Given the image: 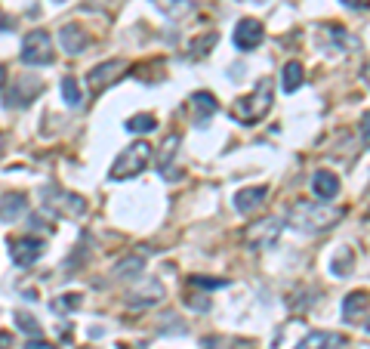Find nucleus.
<instances>
[{
	"label": "nucleus",
	"instance_id": "23",
	"mask_svg": "<svg viewBox=\"0 0 370 349\" xmlns=\"http://www.w3.org/2000/svg\"><path fill=\"white\" fill-rule=\"evenodd\" d=\"M12 321L19 325V331H25V334H31V337H41V325H37V319L35 315H28V312H12Z\"/></svg>",
	"mask_w": 370,
	"mask_h": 349
},
{
	"label": "nucleus",
	"instance_id": "28",
	"mask_svg": "<svg viewBox=\"0 0 370 349\" xmlns=\"http://www.w3.org/2000/svg\"><path fill=\"white\" fill-rule=\"evenodd\" d=\"M77 306H81V297H77V294L59 297V303H52V309H56V312H62V309H77Z\"/></svg>",
	"mask_w": 370,
	"mask_h": 349
},
{
	"label": "nucleus",
	"instance_id": "7",
	"mask_svg": "<svg viewBox=\"0 0 370 349\" xmlns=\"http://www.w3.org/2000/svg\"><path fill=\"white\" fill-rule=\"evenodd\" d=\"M43 254V241L37 238H10V260L16 263V266H31V263H37V256Z\"/></svg>",
	"mask_w": 370,
	"mask_h": 349
},
{
	"label": "nucleus",
	"instance_id": "29",
	"mask_svg": "<svg viewBox=\"0 0 370 349\" xmlns=\"http://www.w3.org/2000/svg\"><path fill=\"white\" fill-rule=\"evenodd\" d=\"M25 349H59V346L50 343V340H41V337H37V340H28V343H25Z\"/></svg>",
	"mask_w": 370,
	"mask_h": 349
},
{
	"label": "nucleus",
	"instance_id": "6",
	"mask_svg": "<svg viewBox=\"0 0 370 349\" xmlns=\"http://www.w3.org/2000/svg\"><path fill=\"white\" fill-rule=\"evenodd\" d=\"M262 37H266V31H262L260 19H241V22L235 25V35H231V41H235V47L241 50V53H250V50L260 47Z\"/></svg>",
	"mask_w": 370,
	"mask_h": 349
},
{
	"label": "nucleus",
	"instance_id": "34",
	"mask_svg": "<svg viewBox=\"0 0 370 349\" xmlns=\"http://www.w3.org/2000/svg\"><path fill=\"white\" fill-rule=\"evenodd\" d=\"M364 81L370 84V65H367V68H364Z\"/></svg>",
	"mask_w": 370,
	"mask_h": 349
},
{
	"label": "nucleus",
	"instance_id": "22",
	"mask_svg": "<svg viewBox=\"0 0 370 349\" xmlns=\"http://www.w3.org/2000/svg\"><path fill=\"white\" fill-rule=\"evenodd\" d=\"M176 146H179V133H170L167 142L161 146V155H157V167H161V170H167L170 161L176 158Z\"/></svg>",
	"mask_w": 370,
	"mask_h": 349
},
{
	"label": "nucleus",
	"instance_id": "1",
	"mask_svg": "<svg viewBox=\"0 0 370 349\" xmlns=\"http://www.w3.org/2000/svg\"><path fill=\"white\" fill-rule=\"evenodd\" d=\"M342 214L346 210L342 207H330V204H315V201H296L293 207L287 210V223L293 229H300V232H327V229H333L336 223L342 220Z\"/></svg>",
	"mask_w": 370,
	"mask_h": 349
},
{
	"label": "nucleus",
	"instance_id": "10",
	"mask_svg": "<svg viewBox=\"0 0 370 349\" xmlns=\"http://www.w3.org/2000/svg\"><path fill=\"white\" fill-rule=\"evenodd\" d=\"M52 195H56V201H46V207L56 210V214L62 216H84L87 214V201L81 198V195L75 192H59V189H50Z\"/></svg>",
	"mask_w": 370,
	"mask_h": 349
},
{
	"label": "nucleus",
	"instance_id": "19",
	"mask_svg": "<svg viewBox=\"0 0 370 349\" xmlns=\"http://www.w3.org/2000/svg\"><path fill=\"white\" fill-rule=\"evenodd\" d=\"M142 269H145L142 256L130 254V256H124V260L117 263L115 269H111V275H115V279H136V275H142Z\"/></svg>",
	"mask_w": 370,
	"mask_h": 349
},
{
	"label": "nucleus",
	"instance_id": "31",
	"mask_svg": "<svg viewBox=\"0 0 370 349\" xmlns=\"http://www.w3.org/2000/svg\"><path fill=\"white\" fill-rule=\"evenodd\" d=\"M361 136H364V146L370 149V111L364 115V121H361Z\"/></svg>",
	"mask_w": 370,
	"mask_h": 349
},
{
	"label": "nucleus",
	"instance_id": "16",
	"mask_svg": "<svg viewBox=\"0 0 370 349\" xmlns=\"http://www.w3.org/2000/svg\"><path fill=\"white\" fill-rule=\"evenodd\" d=\"M340 343H342L340 334L312 331L309 337H302V340H300V346H296V349H333V346H340Z\"/></svg>",
	"mask_w": 370,
	"mask_h": 349
},
{
	"label": "nucleus",
	"instance_id": "30",
	"mask_svg": "<svg viewBox=\"0 0 370 349\" xmlns=\"http://www.w3.org/2000/svg\"><path fill=\"white\" fill-rule=\"evenodd\" d=\"M342 3H346L349 10H361V12L370 10V0H342Z\"/></svg>",
	"mask_w": 370,
	"mask_h": 349
},
{
	"label": "nucleus",
	"instance_id": "25",
	"mask_svg": "<svg viewBox=\"0 0 370 349\" xmlns=\"http://www.w3.org/2000/svg\"><path fill=\"white\" fill-rule=\"evenodd\" d=\"M349 266H352V250H349V247H340L336 260H330V272L340 275V279H346V275H349Z\"/></svg>",
	"mask_w": 370,
	"mask_h": 349
},
{
	"label": "nucleus",
	"instance_id": "12",
	"mask_svg": "<svg viewBox=\"0 0 370 349\" xmlns=\"http://www.w3.org/2000/svg\"><path fill=\"white\" fill-rule=\"evenodd\" d=\"M312 192L321 201H333L340 195V180L330 170H318V173H312Z\"/></svg>",
	"mask_w": 370,
	"mask_h": 349
},
{
	"label": "nucleus",
	"instance_id": "17",
	"mask_svg": "<svg viewBox=\"0 0 370 349\" xmlns=\"http://www.w3.org/2000/svg\"><path fill=\"white\" fill-rule=\"evenodd\" d=\"M302 81H306V68H302V62H287V65H284V71H281L284 93H293V90H300Z\"/></svg>",
	"mask_w": 370,
	"mask_h": 349
},
{
	"label": "nucleus",
	"instance_id": "3",
	"mask_svg": "<svg viewBox=\"0 0 370 349\" xmlns=\"http://www.w3.org/2000/svg\"><path fill=\"white\" fill-rule=\"evenodd\" d=\"M151 161V146L148 142H133V146H127L121 151V155L115 158V164H111L108 170V180H133V176H139L145 167H148Z\"/></svg>",
	"mask_w": 370,
	"mask_h": 349
},
{
	"label": "nucleus",
	"instance_id": "2",
	"mask_svg": "<svg viewBox=\"0 0 370 349\" xmlns=\"http://www.w3.org/2000/svg\"><path fill=\"white\" fill-rule=\"evenodd\" d=\"M269 109H272V81L262 77V81L253 87V93L235 100V105H231V117L241 121V124H256L269 115Z\"/></svg>",
	"mask_w": 370,
	"mask_h": 349
},
{
	"label": "nucleus",
	"instance_id": "21",
	"mask_svg": "<svg viewBox=\"0 0 370 349\" xmlns=\"http://www.w3.org/2000/svg\"><path fill=\"white\" fill-rule=\"evenodd\" d=\"M59 90H62V102L65 105H81V87H77L75 77H62V84H59Z\"/></svg>",
	"mask_w": 370,
	"mask_h": 349
},
{
	"label": "nucleus",
	"instance_id": "5",
	"mask_svg": "<svg viewBox=\"0 0 370 349\" xmlns=\"http://www.w3.org/2000/svg\"><path fill=\"white\" fill-rule=\"evenodd\" d=\"M281 235V220L278 216H266L260 223H250L247 232H244V241H247L250 250H269Z\"/></svg>",
	"mask_w": 370,
	"mask_h": 349
},
{
	"label": "nucleus",
	"instance_id": "15",
	"mask_svg": "<svg viewBox=\"0 0 370 349\" xmlns=\"http://www.w3.org/2000/svg\"><path fill=\"white\" fill-rule=\"evenodd\" d=\"M367 309H370V291H352L342 300V319L355 321L358 315H364Z\"/></svg>",
	"mask_w": 370,
	"mask_h": 349
},
{
	"label": "nucleus",
	"instance_id": "24",
	"mask_svg": "<svg viewBox=\"0 0 370 349\" xmlns=\"http://www.w3.org/2000/svg\"><path fill=\"white\" fill-rule=\"evenodd\" d=\"M155 127H157L155 115H133V117L127 121V130H130V133H151Z\"/></svg>",
	"mask_w": 370,
	"mask_h": 349
},
{
	"label": "nucleus",
	"instance_id": "35",
	"mask_svg": "<svg viewBox=\"0 0 370 349\" xmlns=\"http://www.w3.org/2000/svg\"><path fill=\"white\" fill-rule=\"evenodd\" d=\"M364 331H367V334H370V319H367V325H364Z\"/></svg>",
	"mask_w": 370,
	"mask_h": 349
},
{
	"label": "nucleus",
	"instance_id": "32",
	"mask_svg": "<svg viewBox=\"0 0 370 349\" xmlns=\"http://www.w3.org/2000/svg\"><path fill=\"white\" fill-rule=\"evenodd\" d=\"M12 346V337L6 331H0V349H10Z\"/></svg>",
	"mask_w": 370,
	"mask_h": 349
},
{
	"label": "nucleus",
	"instance_id": "33",
	"mask_svg": "<svg viewBox=\"0 0 370 349\" xmlns=\"http://www.w3.org/2000/svg\"><path fill=\"white\" fill-rule=\"evenodd\" d=\"M3 84H6V68L0 65V87H3Z\"/></svg>",
	"mask_w": 370,
	"mask_h": 349
},
{
	"label": "nucleus",
	"instance_id": "4",
	"mask_svg": "<svg viewBox=\"0 0 370 349\" xmlns=\"http://www.w3.org/2000/svg\"><path fill=\"white\" fill-rule=\"evenodd\" d=\"M52 41L46 31H28L22 41V62L25 65H50L52 62Z\"/></svg>",
	"mask_w": 370,
	"mask_h": 349
},
{
	"label": "nucleus",
	"instance_id": "26",
	"mask_svg": "<svg viewBox=\"0 0 370 349\" xmlns=\"http://www.w3.org/2000/svg\"><path fill=\"white\" fill-rule=\"evenodd\" d=\"M213 44H216V31H207V35H201L197 41L188 44V53H191L195 59H201L207 50H213Z\"/></svg>",
	"mask_w": 370,
	"mask_h": 349
},
{
	"label": "nucleus",
	"instance_id": "8",
	"mask_svg": "<svg viewBox=\"0 0 370 349\" xmlns=\"http://www.w3.org/2000/svg\"><path fill=\"white\" fill-rule=\"evenodd\" d=\"M41 93V81L37 77H28V75H22V77H16L12 81V90H10V96H6V105H16V109H25L35 96Z\"/></svg>",
	"mask_w": 370,
	"mask_h": 349
},
{
	"label": "nucleus",
	"instance_id": "14",
	"mask_svg": "<svg viewBox=\"0 0 370 349\" xmlns=\"http://www.w3.org/2000/svg\"><path fill=\"white\" fill-rule=\"evenodd\" d=\"M191 111H195V124H204L210 115H216V100L213 93H207V90H197V93H191Z\"/></svg>",
	"mask_w": 370,
	"mask_h": 349
},
{
	"label": "nucleus",
	"instance_id": "27",
	"mask_svg": "<svg viewBox=\"0 0 370 349\" xmlns=\"http://www.w3.org/2000/svg\"><path fill=\"white\" fill-rule=\"evenodd\" d=\"M191 285H197V287H207V291H213V287H226L228 281H226V279H204V275H191Z\"/></svg>",
	"mask_w": 370,
	"mask_h": 349
},
{
	"label": "nucleus",
	"instance_id": "11",
	"mask_svg": "<svg viewBox=\"0 0 370 349\" xmlns=\"http://www.w3.org/2000/svg\"><path fill=\"white\" fill-rule=\"evenodd\" d=\"M59 44H62V50L68 53V56H81V53L87 50V31H84L81 25L68 22L59 28Z\"/></svg>",
	"mask_w": 370,
	"mask_h": 349
},
{
	"label": "nucleus",
	"instance_id": "20",
	"mask_svg": "<svg viewBox=\"0 0 370 349\" xmlns=\"http://www.w3.org/2000/svg\"><path fill=\"white\" fill-rule=\"evenodd\" d=\"M25 210V195H6L0 201V223H12L16 216H22Z\"/></svg>",
	"mask_w": 370,
	"mask_h": 349
},
{
	"label": "nucleus",
	"instance_id": "13",
	"mask_svg": "<svg viewBox=\"0 0 370 349\" xmlns=\"http://www.w3.org/2000/svg\"><path fill=\"white\" fill-rule=\"evenodd\" d=\"M266 195H269L266 186L241 189V192H235V210H237V214H253V210L266 201Z\"/></svg>",
	"mask_w": 370,
	"mask_h": 349
},
{
	"label": "nucleus",
	"instance_id": "9",
	"mask_svg": "<svg viewBox=\"0 0 370 349\" xmlns=\"http://www.w3.org/2000/svg\"><path fill=\"white\" fill-rule=\"evenodd\" d=\"M127 68V62L124 59H115V62H102V65H96V68L87 75V84H90V90L92 93H102L105 87H108L111 81H115L121 71Z\"/></svg>",
	"mask_w": 370,
	"mask_h": 349
},
{
	"label": "nucleus",
	"instance_id": "18",
	"mask_svg": "<svg viewBox=\"0 0 370 349\" xmlns=\"http://www.w3.org/2000/svg\"><path fill=\"white\" fill-rule=\"evenodd\" d=\"M167 19H185L195 10V0H151Z\"/></svg>",
	"mask_w": 370,
	"mask_h": 349
}]
</instances>
